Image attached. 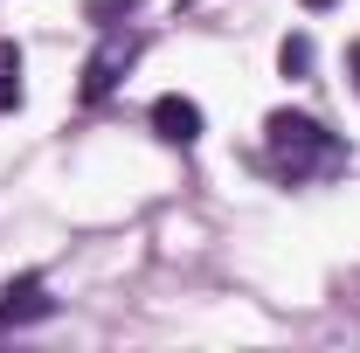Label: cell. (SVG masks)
<instances>
[{
	"label": "cell",
	"mask_w": 360,
	"mask_h": 353,
	"mask_svg": "<svg viewBox=\"0 0 360 353\" xmlns=\"http://www.w3.org/2000/svg\"><path fill=\"white\" fill-rule=\"evenodd\" d=\"M264 160L277 180L305 187V180H333L347 167V139L326 132L312 111H270L264 118Z\"/></svg>",
	"instance_id": "cell-1"
},
{
	"label": "cell",
	"mask_w": 360,
	"mask_h": 353,
	"mask_svg": "<svg viewBox=\"0 0 360 353\" xmlns=\"http://www.w3.org/2000/svg\"><path fill=\"white\" fill-rule=\"evenodd\" d=\"M139 49H146V35H139V28H104V42L90 49V63H84V104H104V97H111V90L125 84V70H132L139 63Z\"/></svg>",
	"instance_id": "cell-2"
},
{
	"label": "cell",
	"mask_w": 360,
	"mask_h": 353,
	"mask_svg": "<svg viewBox=\"0 0 360 353\" xmlns=\"http://www.w3.org/2000/svg\"><path fill=\"white\" fill-rule=\"evenodd\" d=\"M56 312V298H49V284L28 270V277H14L7 291H0V333H14V326H35V319H49Z\"/></svg>",
	"instance_id": "cell-3"
},
{
	"label": "cell",
	"mask_w": 360,
	"mask_h": 353,
	"mask_svg": "<svg viewBox=\"0 0 360 353\" xmlns=\"http://www.w3.org/2000/svg\"><path fill=\"white\" fill-rule=\"evenodd\" d=\"M153 132L167 139V146H194V139H201V104L180 97V90H167V97L153 104Z\"/></svg>",
	"instance_id": "cell-4"
},
{
	"label": "cell",
	"mask_w": 360,
	"mask_h": 353,
	"mask_svg": "<svg viewBox=\"0 0 360 353\" xmlns=\"http://www.w3.org/2000/svg\"><path fill=\"white\" fill-rule=\"evenodd\" d=\"M277 70L284 77H312V35H284L277 42Z\"/></svg>",
	"instance_id": "cell-5"
},
{
	"label": "cell",
	"mask_w": 360,
	"mask_h": 353,
	"mask_svg": "<svg viewBox=\"0 0 360 353\" xmlns=\"http://www.w3.org/2000/svg\"><path fill=\"white\" fill-rule=\"evenodd\" d=\"M21 104V49L0 42V111H14Z\"/></svg>",
	"instance_id": "cell-6"
},
{
	"label": "cell",
	"mask_w": 360,
	"mask_h": 353,
	"mask_svg": "<svg viewBox=\"0 0 360 353\" xmlns=\"http://www.w3.org/2000/svg\"><path fill=\"white\" fill-rule=\"evenodd\" d=\"M139 0H84V14L97 21V28H118V14H132Z\"/></svg>",
	"instance_id": "cell-7"
},
{
	"label": "cell",
	"mask_w": 360,
	"mask_h": 353,
	"mask_svg": "<svg viewBox=\"0 0 360 353\" xmlns=\"http://www.w3.org/2000/svg\"><path fill=\"white\" fill-rule=\"evenodd\" d=\"M347 84L360 90V42H347Z\"/></svg>",
	"instance_id": "cell-8"
},
{
	"label": "cell",
	"mask_w": 360,
	"mask_h": 353,
	"mask_svg": "<svg viewBox=\"0 0 360 353\" xmlns=\"http://www.w3.org/2000/svg\"><path fill=\"white\" fill-rule=\"evenodd\" d=\"M305 7H326V0H305Z\"/></svg>",
	"instance_id": "cell-9"
}]
</instances>
